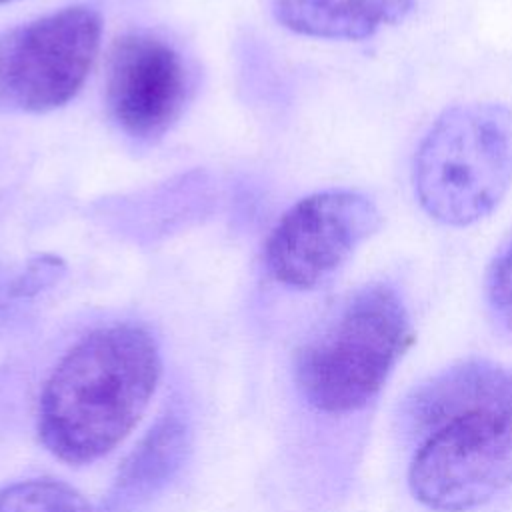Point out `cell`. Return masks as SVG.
I'll use <instances>...</instances> for the list:
<instances>
[{
  "mask_svg": "<svg viewBox=\"0 0 512 512\" xmlns=\"http://www.w3.org/2000/svg\"><path fill=\"white\" fill-rule=\"evenodd\" d=\"M380 224V210L362 192L310 194L272 228L264 248L266 268L276 282L310 290L330 278Z\"/></svg>",
  "mask_w": 512,
  "mask_h": 512,
  "instance_id": "6",
  "label": "cell"
},
{
  "mask_svg": "<svg viewBox=\"0 0 512 512\" xmlns=\"http://www.w3.org/2000/svg\"><path fill=\"white\" fill-rule=\"evenodd\" d=\"M190 444L186 420L164 414L124 460L106 498V512H124L154 496L180 470Z\"/></svg>",
  "mask_w": 512,
  "mask_h": 512,
  "instance_id": "9",
  "label": "cell"
},
{
  "mask_svg": "<svg viewBox=\"0 0 512 512\" xmlns=\"http://www.w3.org/2000/svg\"><path fill=\"white\" fill-rule=\"evenodd\" d=\"M4 2H10V0H0V4H4Z\"/></svg>",
  "mask_w": 512,
  "mask_h": 512,
  "instance_id": "13",
  "label": "cell"
},
{
  "mask_svg": "<svg viewBox=\"0 0 512 512\" xmlns=\"http://www.w3.org/2000/svg\"><path fill=\"white\" fill-rule=\"evenodd\" d=\"M484 294L492 316L512 332V238L492 258L486 270Z\"/></svg>",
  "mask_w": 512,
  "mask_h": 512,
  "instance_id": "11",
  "label": "cell"
},
{
  "mask_svg": "<svg viewBox=\"0 0 512 512\" xmlns=\"http://www.w3.org/2000/svg\"><path fill=\"white\" fill-rule=\"evenodd\" d=\"M412 344L414 328L400 294L384 282L364 286L300 348L296 384L318 412L360 410Z\"/></svg>",
  "mask_w": 512,
  "mask_h": 512,
  "instance_id": "3",
  "label": "cell"
},
{
  "mask_svg": "<svg viewBox=\"0 0 512 512\" xmlns=\"http://www.w3.org/2000/svg\"><path fill=\"white\" fill-rule=\"evenodd\" d=\"M412 186L422 210L446 226H470L494 212L512 188V108H446L416 148Z\"/></svg>",
  "mask_w": 512,
  "mask_h": 512,
  "instance_id": "4",
  "label": "cell"
},
{
  "mask_svg": "<svg viewBox=\"0 0 512 512\" xmlns=\"http://www.w3.org/2000/svg\"><path fill=\"white\" fill-rule=\"evenodd\" d=\"M274 18L288 30L326 40H364L402 22L414 0H270Z\"/></svg>",
  "mask_w": 512,
  "mask_h": 512,
  "instance_id": "8",
  "label": "cell"
},
{
  "mask_svg": "<svg viewBox=\"0 0 512 512\" xmlns=\"http://www.w3.org/2000/svg\"><path fill=\"white\" fill-rule=\"evenodd\" d=\"M160 372V350L146 328L118 322L88 332L44 382L38 400L40 442L68 464L102 458L136 426Z\"/></svg>",
  "mask_w": 512,
  "mask_h": 512,
  "instance_id": "2",
  "label": "cell"
},
{
  "mask_svg": "<svg viewBox=\"0 0 512 512\" xmlns=\"http://www.w3.org/2000/svg\"><path fill=\"white\" fill-rule=\"evenodd\" d=\"M102 36L100 14L66 6L0 34V110L50 112L86 82Z\"/></svg>",
  "mask_w": 512,
  "mask_h": 512,
  "instance_id": "5",
  "label": "cell"
},
{
  "mask_svg": "<svg viewBox=\"0 0 512 512\" xmlns=\"http://www.w3.org/2000/svg\"><path fill=\"white\" fill-rule=\"evenodd\" d=\"M0 512H94L70 484L52 478H30L0 488Z\"/></svg>",
  "mask_w": 512,
  "mask_h": 512,
  "instance_id": "10",
  "label": "cell"
},
{
  "mask_svg": "<svg viewBox=\"0 0 512 512\" xmlns=\"http://www.w3.org/2000/svg\"><path fill=\"white\" fill-rule=\"evenodd\" d=\"M402 422L418 442L408 486L426 508L474 510L512 484V370L458 362L412 390Z\"/></svg>",
  "mask_w": 512,
  "mask_h": 512,
  "instance_id": "1",
  "label": "cell"
},
{
  "mask_svg": "<svg viewBox=\"0 0 512 512\" xmlns=\"http://www.w3.org/2000/svg\"><path fill=\"white\" fill-rule=\"evenodd\" d=\"M186 98V68L164 40L132 32L112 46L106 102L114 122L136 140L162 136L180 116Z\"/></svg>",
  "mask_w": 512,
  "mask_h": 512,
  "instance_id": "7",
  "label": "cell"
},
{
  "mask_svg": "<svg viewBox=\"0 0 512 512\" xmlns=\"http://www.w3.org/2000/svg\"><path fill=\"white\" fill-rule=\"evenodd\" d=\"M62 272V262L50 256H42L36 258L32 262H28L26 270L16 276L10 284V294L16 298H24V296H32L36 292H40L44 286L52 284L58 274Z\"/></svg>",
  "mask_w": 512,
  "mask_h": 512,
  "instance_id": "12",
  "label": "cell"
}]
</instances>
